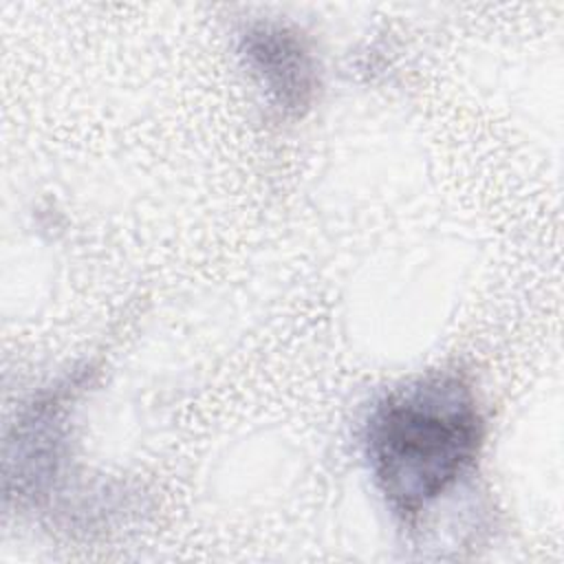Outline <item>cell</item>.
Wrapping results in <instances>:
<instances>
[{
    "label": "cell",
    "instance_id": "obj_1",
    "mask_svg": "<svg viewBox=\"0 0 564 564\" xmlns=\"http://www.w3.org/2000/svg\"><path fill=\"white\" fill-rule=\"evenodd\" d=\"M485 425L458 377H430L386 397L366 425V454L388 505L416 520L474 465Z\"/></svg>",
    "mask_w": 564,
    "mask_h": 564
},
{
    "label": "cell",
    "instance_id": "obj_2",
    "mask_svg": "<svg viewBox=\"0 0 564 564\" xmlns=\"http://www.w3.org/2000/svg\"><path fill=\"white\" fill-rule=\"evenodd\" d=\"M240 51L284 112H302L315 93V59L297 31L260 22L242 33Z\"/></svg>",
    "mask_w": 564,
    "mask_h": 564
}]
</instances>
